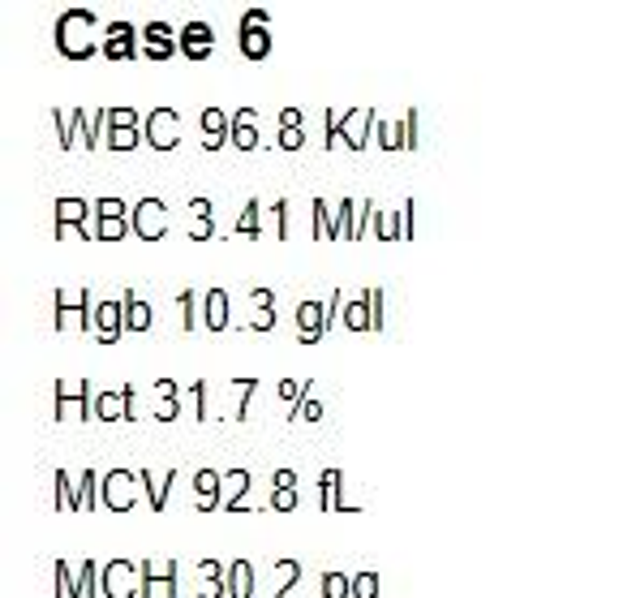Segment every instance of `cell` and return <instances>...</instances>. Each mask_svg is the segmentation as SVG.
Masks as SVG:
<instances>
[{
    "label": "cell",
    "mask_w": 636,
    "mask_h": 598,
    "mask_svg": "<svg viewBox=\"0 0 636 598\" xmlns=\"http://www.w3.org/2000/svg\"><path fill=\"white\" fill-rule=\"evenodd\" d=\"M74 130L82 134V151H95L99 147V134L108 130V108H95V112L74 108Z\"/></svg>",
    "instance_id": "24"
},
{
    "label": "cell",
    "mask_w": 636,
    "mask_h": 598,
    "mask_svg": "<svg viewBox=\"0 0 636 598\" xmlns=\"http://www.w3.org/2000/svg\"><path fill=\"white\" fill-rule=\"evenodd\" d=\"M254 332H276V310H258V315L250 319Z\"/></svg>",
    "instance_id": "62"
},
{
    "label": "cell",
    "mask_w": 636,
    "mask_h": 598,
    "mask_svg": "<svg viewBox=\"0 0 636 598\" xmlns=\"http://www.w3.org/2000/svg\"><path fill=\"white\" fill-rule=\"evenodd\" d=\"M276 512H293L297 508V491H271V500H267Z\"/></svg>",
    "instance_id": "59"
},
{
    "label": "cell",
    "mask_w": 636,
    "mask_h": 598,
    "mask_svg": "<svg viewBox=\"0 0 636 598\" xmlns=\"http://www.w3.org/2000/svg\"><path fill=\"white\" fill-rule=\"evenodd\" d=\"M310 233H314V241H336V207L323 194L310 198Z\"/></svg>",
    "instance_id": "26"
},
{
    "label": "cell",
    "mask_w": 636,
    "mask_h": 598,
    "mask_svg": "<svg viewBox=\"0 0 636 598\" xmlns=\"http://www.w3.org/2000/svg\"><path fill=\"white\" fill-rule=\"evenodd\" d=\"M271 13L267 9H245V18L237 22V48L245 61H267L271 56Z\"/></svg>",
    "instance_id": "3"
},
{
    "label": "cell",
    "mask_w": 636,
    "mask_h": 598,
    "mask_svg": "<svg viewBox=\"0 0 636 598\" xmlns=\"http://www.w3.org/2000/svg\"><path fill=\"white\" fill-rule=\"evenodd\" d=\"M306 392H310V383H297V379H280V388H276L280 405H293V409L306 401Z\"/></svg>",
    "instance_id": "45"
},
{
    "label": "cell",
    "mask_w": 636,
    "mask_h": 598,
    "mask_svg": "<svg viewBox=\"0 0 636 598\" xmlns=\"http://www.w3.org/2000/svg\"><path fill=\"white\" fill-rule=\"evenodd\" d=\"M99 482H104V474H95V469H82V478H78V500H74V512H91V508H104V500H99Z\"/></svg>",
    "instance_id": "30"
},
{
    "label": "cell",
    "mask_w": 636,
    "mask_h": 598,
    "mask_svg": "<svg viewBox=\"0 0 636 598\" xmlns=\"http://www.w3.org/2000/svg\"><path fill=\"white\" fill-rule=\"evenodd\" d=\"M374 121H379V112H374V108H353L349 117H344V147L366 151L370 138H374Z\"/></svg>",
    "instance_id": "18"
},
{
    "label": "cell",
    "mask_w": 636,
    "mask_h": 598,
    "mask_svg": "<svg viewBox=\"0 0 636 598\" xmlns=\"http://www.w3.org/2000/svg\"><path fill=\"white\" fill-rule=\"evenodd\" d=\"M323 598H353V577L340 573V568H327L323 573Z\"/></svg>",
    "instance_id": "39"
},
{
    "label": "cell",
    "mask_w": 636,
    "mask_h": 598,
    "mask_svg": "<svg viewBox=\"0 0 636 598\" xmlns=\"http://www.w3.org/2000/svg\"><path fill=\"white\" fill-rule=\"evenodd\" d=\"M121 336H125V306L121 297H104L95 306V340L99 345H117Z\"/></svg>",
    "instance_id": "14"
},
{
    "label": "cell",
    "mask_w": 636,
    "mask_h": 598,
    "mask_svg": "<svg viewBox=\"0 0 636 598\" xmlns=\"http://www.w3.org/2000/svg\"><path fill=\"white\" fill-rule=\"evenodd\" d=\"M190 216L194 220H215V207H211V198H190Z\"/></svg>",
    "instance_id": "60"
},
{
    "label": "cell",
    "mask_w": 636,
    "mask_h": 598,
    "mask_svg": "<svg viewBox=\"0 0 636 598\" xmlns=\"http://www.w3.org/2000/svg\"><path fill=\"white\" fill-rule=\"evenodd\" d=\"M237 233H245V237L263 233V203H258V198H245V211L237 216Z\"/></svg>",
    "instance_id": "38"
},
{
    "label": "cell",
    "mask_w": 636,
    "mask_h": 598,
    "mask_svg": "<svg viewBox=\"0 0 636 598\" xmlns=\"http://www.w3.org/2000/svg\"><path fill=\"white\" fill-rule=\"evenodd\" d=\"M271 220H276V237L288 241V198L280 194L276 203H271Z\"/></svg>",
    "instance_id": "54"
},
{
    "label": "cell",
    "mask_w": 636,
    "mask_h": 598,
    "mask_svg": "<svg viewBox=\"0 0 636 598\" xmlns=\"http://www.w3.org/2000/svg\"><path fill=\"white\" fill-rule=\"evenodd\" d=\"M52 327L56 332H69V327H82V310L69 306V293L56 289L52 293Z\"/></svg>",
    "instance_id": "31"
},
{
    "label": "cell",
    "mask_w": 636,
    "mask_h": 598,
    "mask_svg": "<svg viewBox=\"0 0 636 598\" xmlns=\"http://www.w3.org/2000/svg\"><path fill=\"white\" fill-rule=\"evenodd\" d=\"M258 594V577L250 560H233L228 564V598H254Z\"/></svg>",
    "instance_id": "27"
},
{
    "label": "cell",
    "mask_w": 636,
    "mask_h": 598,
    "mask_svg": "<svg viewBox=\"0 0 636 598\" xmlns=\"http://www.w3.org/2000/svg\"><path fill=\"white\" fill-rule=\"evenodd\" d=\"M215 237V220H190V241H211Z\"/></svg>",
    "instance_id": "61"
},
{
    "label": "cell",
    "mask_w": 636,
    "mask_h": 598,
    "mask_svg": "<svg viewBox=\"0 0 636 598\" xmlns=\"http://www.w3.org/2000/svg\"><path fill=\"white\" fill-rule=\"evenodd\" d=\"M271 491H297V474H293V469H276V474H271Z\"/></svg>",
    "instance_id": "58"
},
{
    "label": "cell",
    "mask_w": 636,
    "mask_h": 598,
    "mask_svg": "<svg viewBox=\"0 0 636 598\" xmlns=\"http://www.w3.org/2000/svg\"><path fill=\"white\" fill-rule=\"evenodd\" d=\"M164 581H177V560H164V555L142 560V586H164Z\"/></svg>",
    "instance_id": "34"
},
{
    "label": "cell",
    "mask_w": 636,
    "mask_h": 598,
    "mask_svg": "<svg viewBox=\"0 0 636 598\" xmlns=\"http://www.w3.org/2000/svg\"><path fill=\"white\" fill-rule=\"evenodd\" d=\"M340 487H344L340 469H323V478H318V508L323 512H357V504L344 500Z\"/></svg>",
    "instance_id": "21"
},
{
    "label": "cell",
    "mask_w": 636,
    "mask_h": 598,
    "mask_svg": "<svg viewBox=\"0 0 636 598\" xmlns=\"http://www.w3.org/2000/svg\"><path fill=\"white\" fill-rule=\"evenodd\" d=\"M181 418V396H155V422H177Z\"/></svg>",
    "instance_id": "48"
},
{
    "label": "cell",
    "mask_w": 636,
    "mask_h": 598,
    "mask_svg": "<svg viewBox=\"0 0 636 598\" xmlns=\"http://www.w3.org/2000/svg\"><path fill=\"white\" fill-rule=\"evenodd\" d=\"M271 568H276V590H271L267 598H301V594H297V581H301V560H276Z\"/></svg>",
    "instance_id": "29"
},
{
    "label": "cell",
    "mask_w": 636,
    "mask_h": 598,
    "mask_svg": "<svg viewBox=\"0 0 636 598\" xmlns=\"http://www.w3.org/2000/svg\"><path fill=\"white\" fill-rule=\"evenodd\" d=\"M379 594H383V577L374 573V568L353 573V598H379Z\"/></svg>",
    "instance_id": "40"
},
{
    "label": "cell",
    "mask_w": 636,
    "mask_h": 598,
    "mask_svg": "<svg viewBox=\"0 0 636 598\" xmlns=\"http://www.w3.org/2000/svg\"><path fill=\"white\" fill-rule=\"evenodd\" d=\"M202 327H207V332H228V327H233V319H228V293L220 284H211V289L202 293Z\"/></svg>",
    "instance_id": "19"
},
{
    "label": "cell",
    "mask_w": 636,
    "mask_h": 598,
    "mask_svg": "<svg viewBox=\"0 0 636 598\" xmlns=\"http://www.w3.org/2000/svg\"><path fill=\"white\" fill-rule=\"evenodd\" d=\"M52 211H56V241H69L74 233L95 241V203H86V198H56Z\"/></svg>",
    "instance_id": "2"
},
{
    "label": "cell",
    "mask_w": 636,
    "mask_h": 598,
    "mask_svg": "<svg viewBox=\"0 0 636 598\" xmlns=\"http://www.w3.org/2000/svg\"><path fill=\"white\" fill-rule=\"evenodd\" d=\"M344 117H349V112H340V108L323 112V151H336L344 142Z\"/></svg>",
    "instance_id": "36"
},
{
    "label": "cell",
    "mask_w": 636,
    "mask_h": 598,
    "mask_svg": "<svg viewBox=\"0 0 636 598\" xmlns=\"http://www.w3.org/2000/svg\"><path fill=\"white\" fill-rule=\"evenodd\" d=\"M211 383L207 379H198L194 383V414H198V422H211Z\"/></svg>",
    "instance_id": "50"
},
{
    "label": "cell",
    "mask_w": 636,
    "mask_h": 598,
    "mask_svg": "<svg viewBox=\"0 0 636 598\" xmlns=\"http://www.w3.org/2000/svg\"><path fill=\"white\" fill-rule=\"evenodd\" d=\"M254 388H258V379H254V375L233 379V392H237V422H245V409H250V401H254Z\"/></svg>",
    "instance_id": "44"
},
{
    "label": "cell",
    "mask_w": 636,
    "mask_h": 598,
    "mask_svg": "<svg viewBox=\"0 0 636 598\" xmlns=\"http://www.w3.org/2000/svg\"><path fill=\"white\" fill-rule=\"evenodd\" d=\"M138 491H142V482L134 469H108L104 482H99V500H104L108 512H129L138 504Z\"/></svg>",
    "instance_id": "7"
},
{
    "label": "cell",
    "mask_w": 636,
    "mask_h": 598,
    "mask_svg": "<svg viewBox=\"0 0 636 598\" xmlns=\"http://www.w3.org/2000/svg\"><path fill=\"white\" fill-rule=\"evenodd\" d=\"M56 598H78V577L69 573V560H56Z\"/></svg>",
    "instance_id": "46"
},
{
    "label": "cell",
    "mask_w": 636,
    "mask_h": 598,
    "mask_svg": "<svg viewBox=\"0 0 636 598\" xmlns=\"http://www.w3.org/2000/svg\"><path fill=\"white\" fill-rule=\"evenodd\" d=\"M52 392H56V422H69V405L78 409V422H95V388L86 379L78 383L56 379Z\"/></svg>",
    "instance_id": "6"
},
{
    "label": "cell",
    "mask_w": 636,
    "mask_h": 598,
    "mask_svg": "<svg viewBox=\"0 0 636 598\" xmlns=\"http://www.w3.org/2000/svg\"><path fill=\"white\" fill-rule=\"evenodd\" d=\"M250 302H254V310H276V293H271L267 284H254V289H250Z\"/></svg>",
    "instance_id": "56"
},
{
    "label": "cell",
    "mask_w": 636,
    "mask_h": 598,
    "mask_svg": "<svg viewBox=\"0 0 636 598\" xmlns=\"http://www.w3.org/2000/svg\"><path fill=\"white\" fill-rule=\"evenodd\" d=\"M129 229V216H99L95 211V241H121Z\"/></svg>",
    "instance_id": "37"
},
{
    "label": "cell",
    "mask_w": 636,
    "mask_h": 598,
    "mask_svg": "<svg viewBox=\"0 0 636 598\" xmlns=\"http://www.w3.org/2000/svg\"><path fill=\"white\" fill-rule=\"evenodd\" d=\"M233 147L237 151H258L263 134H258V112L254 108H237L233 112Z\"/></svg>",
    "instance_id": "23"
},
{
    "label": "cell",
    "mask_w": 636,
    "mask_h": 598,
    "mask_svg": "<svg viewBox=\"0 0 636 598\" xmlns=\"http://www.w3.org/2000/svg\"><path fill=\"white\" fill-rule=\"evenodd\" d=\"M344 327H349V332H374V315H370L366 293L353 297V302H344Z\"/></svg>",
    "instance_id": "32"
},
{
    "label": "cell",
    "mask_w": 636,
    "mask_h": 598,
    "mask_svg": "<svg viewBox=\"0 0 636 598\" xmlns=\"http://www.w3.org/2000/svg\"><path fill=\"white\" fill-rule=\"evenodd\" d=\"M99 598H142V564L108 560L99 573Z\"/></svg>",
    "instance_id": "4"
},
{
    "label": "cell",
    "mask_w": 636,
    "mask_h": 598,
    "mask_svg": "<svg viewBox=\"0 0 636 598\" xmlns=\"http://www.w3.org/2000/svg\"><path fill=\"white\" fill-rule=\"evenodd\" d=\"M327 332H331L327 302H314V297H306V302L297 306V340H301V345H318Z\"/></svg>",
    "instance_id": "13"
},
{
    "label": "cell",
    "mask_w": 636,
    "mask_h": 598,
    "mask_svg": "<svg viewBox=\"0 0 636 598\" xmlns=\"http://www.w3.org/2000/svg\"><path fill=\"white\" fill-rule=\"evenodd\" d=\"M129 229H134V237H142V241H159L168 233V203L147 194L134 211H129Z\"/></svg>",
    "instance_id": "9"
},
{
    "label": "cell",
    "mask_w": 636,
    "mask_h": 598,
    "mask_svg": "<svg viewBox=\"0 0 636 598\" xmlns=\"http://www.w3.org/2000/svg\"><path fill=\"white\" fill-rule=\"evenodd\" d=\"M138 482H142V491H147L151 512H164V508H168V491L177 487V469H164V474H151V469H142Z\"/></svg>",
    "instance_id": "22"
},
{
    "label": "cell",
    "mask_w": 636,
    "mask_h": 598,
    "mask_svg": "<svg viewBox=\"0 0 636 598\" xmlns=\"http://www.w3.org/2000/svg\"><path fill=\"white\" fill-rule=\"evenodd\" d=\"M142 121L147 117H138V108H108V130H142Z\"/></svg>",
    "instance_id": "43"
},
{
    "label": "cell",
    "mask_w": 636,
    "mask_h": 598,
    "mask_svg": "<svg viewBox=\"0 0 636 598\" xmlns=\"http://www.w3.org/2000/svg\"><path fill=\"white\" fill-rule=\"evenodd\" d=\"M357 220H361V198L344 194L336 203V241H357Z\"/></svg>",
    "instance_id": "28"
},
{
    "label": "cell",
    "mask_w": 636,
    "mask_h": 598,
    "mask_svg": "<svg viewBox=\"0 0 636 598\" xmlns=\"http://www.w3.org/2000/svg\"><path fill=\"white\" fill-rule=\"evenodd\" d=\"M52 121H56V138H61V147L74 151V125H69V117L61 108H52Z\"/></svg>",
    "instance_id": "53"
},
{
    "label": "cell",
    "mask_w": 636,
    "mask_h": 598,
    "mask_svg": "<svg viewBox=\"0 0 636 598\" xmlns=\"http://www.w3.org/2000/svg\"><path fill=\"white\" fill-rule=\"evenodd\" d=\"M99 573H104V564L86 560L78 568V598H99Z\"/></svg>",
    "instance_id": "41"
},
{
    "label": "cell",
    "mask_w": 636,
    "mask_h": 598,
    "mask_svg": "<svg viewBox=\"0 0 636 598\" xmlns=\"http://www.w3.org/2000/svg\"><path fill=\"white\" fill-rule=\"evenodd\" d=\"M142 52V35H138V26L134 22H108L104 26V56L108 61H134V56Z\"/></svg>",
    "instance_id": "10"
},
{
    "label": "cell",
    "mask_w": 636,
    "mask_h": 598,
    "mask_svg": "<svg viewBox=\"0 0 636 598\" xmlns=\"http://www.w3.org/2000/svg\"><path fill=\"white\" fill-rule=\"evenodd\" d=\"M121 306H125V332H151V323H155V310L151 302H142L134 284H125V293H121Z\"/></svg>",
    "instance_id": "20"
},
{
    "label": "cell",
    "mask_w": 636,
    "mask_h": 598,
    "mask_svg": "<svg viewBox=\"0 0 636 598\" xmlns=\"http://www.w3.org/2000/svg\"><path fill=\"white\" fill-rule=\"evenodd\" d=\"M74 478H69V469H56V512H74Z\"/></svg>",
    "instance_id": "42"
},
{
    "label": "cell",
    "mask_w": 636,
    "mask_h": 598,
    "mask_svg": "<svg viewBox=\"0 0 636 598\" xmlns=\"http://www.w3.org/2000/svg\"><path fill=\"white\" fill-rule=\"evenodd\" d=\"M95 422H138V388H104L95 392Z\"/></svg>",
    "instance_id": "8"
},
{
    "label": "cell",
    "mask_w": 636,
    "mask_h": 598,
    "mask_svg": "<svg viewBox=\"0 0 636 598\" xmlns=\"http://www.w3.org/2000/svg\"><path fill=\"white\" fill-rule=\"evenodd\" d=\"M194 594L198 598H228V564L198 560L194 564Z\"/></svg>",
    "instance_id": "15"
},
{
    "label": "cell",
    "mask_w": 636,
    "mask_h": 598,
    "mask_svg": "<svg viewBox=\"0 0 636 598\" xmlns=\"http://www.w3.org/2000/svg\"><path fill=\"white\" fill-rule=\"evenodd\" d=\"M177 52H181V31H172L168 22L142 26V56H147V61H172Z\"/></svg>",
    "instance_id": "11"
},
{
    "label": "cell",
    "mask_w": 636,
    "mask_h": 598,
    "mask_svg": "<svg viewBox=\"0 0 636 598\" xmlns=\"http://www.w3.org/2000/svg\"><path fill=\"white\" fill-rule=\"evenodd\" d=\"M293 418H297V422H318V418H323V401H318V396H314V383H310L306 401L297 405V414H293Z\"/></svg>",
    "instance_id": "49"
},
{
    "label": "cell",
    "mask_w": 636,
    "mask_h": 598,
    "mask_svg": "<svg viewBox=\"0 0 636 598\" xmlns=\"http://www.w3.org/2000/svg\"><path fill=\"white\" fill-rule=\"evenodd\" d=\"M142 130H108V151H134V147H142Z\"/></svg>",
    "instance_id": "47"
},
{
    "label": "cell",
    "mask_w": 636,
    "mask_h": 598,
    "mask_svg": "<svg viewBox=\"0 0 636 598\" xmlns=\"http://www.w3.org/2000/svg\"><path fill=\"white\" fill-rule=\"evenodd\" d=\"M413 216H417V198H404V207H400V241H413L417 237Z\"/></svg>",
    "instance_id": "51"
},
{
    "label": "cell",
    "mask_w": 636,
    "mask_h": 598,
    "mask_svg": "<svg viewBox=\"0 0 636 598\" xmlns=\"http://www.w3.org/2000/svg\"><path fill=\"white\" fill-rule=\"evenodd\" d=\"M52 44L65 61H91L95 52H104V39H99V18L91 9H65L52 26Z\"/></svg>",
    "instance_id": "1"
},
{
    "label": "cell",
    "mask_w": 636,
    "mask_h": 598,
    "mask_svg": "<svg viewBox=\"0 0 636 598\" xmlns=\"http://www.w3.org/2000/svg\"><path fill=\"white\" fill-rule=\"evenodd\" d=\"M276 147L280 151H301V147H306V130H280Z\"/></svg>",
    "instance_id": "55"
},
{
    "label": "cell",
    "mask_w": 636,
    "mask_h": 598,
    "mask_svg": "<svg viewBox=\"0 0 636 598\" xmlns=\"http://www.w3.org/2000/svg\"><path fill=\"white\" fill-rule=\"evenodd\" d=\"M224 474L220 469H198L194 474V508L198 512H215V508H224Z\"/></svg>",
    "instance_id": "17"
},
{
    "label": "cell",
    "mask_w": 636,
    "mask_h": 598,
    "mask_svg": "<svg viewBox=\"0 0 636 598\" xmlns=\"http://www.w3.org/2000/svg\"><path fill=\"white\" fill-rule=\"evenodd\" d=\"M392 151H417V108H409L392 125Z\"/></svg>",
    "instance_id": "33"
},
{
    "label": "cell",
    "mask_w": 636,
    "mask_h": 598,
    "mask_svg": "<svg viewBox=\"0 0 636 598\" xmlns=\"http://www.w3.org/2000/svg\"><path fill=\"white\" fill-rule=\"evenodd\" d=\"M250 469H224V491H228V500H224V512H241V508H250Z\"/></svg>",
    "instance_id": "25"
},
{
    "label": "cell",
    "mask_w": 636,
    "mask_h": 598,
    "mask_svg": "<svg viewBox=\"0 0 636 598\" xmlns=\"http://www.w3.org/2000/svg\"><path fill=\"white\" fill-rule=\"evenodd\" d=\"M202 151H220V147H233V112H220V108H202Z\"/></svg>",
    "instance_id": "12"
},
{
    "label": "cell",
    "mask_w": 636,
    "mask_h": 598,
    "mask_svg": "<svg viewBox=\"0 0 636 598\" xmlns=\"http://www.w3.org/2000/svg\"><path fill=\"white\" fill-rule=\"evenodd\" d=\"M177 306H181V327H185V332L202 327V297H198V289H181Z\"/></svg>",
    "instance_id": "35"
},
{
    "label": "cell",
    "mask_w": 636,
    "mask_h": 598,
    "mask_svg": "<svg viewBox=\"0 0 636 598\" xmlns=\"http://www.w3.org/2000/svg\"><path fill=\"white\" fill-rule=\"evenodd\" d=\"M374 142H379V147H383V151H392V125H387L383 117H379V121H374Z\"/></svg>",
    "instance_id": "63"
},
{
    "label": "cell",
    "mask_w": 636,
    "mask_h": 598,
    "mask_svg": "<svg viewBox=\"0 0 636 598\" xmlns=\"http://www.w3.org/2000/svg\"><path fill=\"white\" fill-rule=\"evenodd\" d=\"M142 138H147L151 151H177L181 147V112L177 108H151L147 121H142Z\"/></svg>",
    "instance_id": "5"
},
{
    "label": "cell",
    "mask_w": 636,
    "mask_h": 598,
    "mask_svg": "<svg viewBox=\"0 0 636 598\" xmlns=\"http://www.w3.org/2000/svg\"><path fill=\"white\" fill-rule=\"evenodd\" d=\"M280 130H306V112H301V108H284L280 112Z\"/></svg>",
    "instance_id": "57"
},
{
    "label": "cell",
    "mask_w": 636,
    "mask_h": 598,
    "mask_svg": "<svg viewBox=\"0 0 636 598\" xmlns=\"http://www.w3.org/2000/svg\"><path fill=\"white\" fill-rule=\"evenodd\" d=\"M374 216H379V207L370 203V198H361V220H357V241H366L374 233Z\"/></svg>",
    "instance_id": "52"
},
{
    "label": "cell",
    "mask_w": 636,
    "mask_h": 598,
    "mask_svg": "<svg viewBox=\"0 0 636 598\" xmlns=\"http://www.w3.org/2000/svg\"><path fill=\"white\" fill-rule=\"evenodd\" d=\"M211 52H215V31H211V22L190 18V22L181 26V56H190V61H207Z\"/></svg>",
    "instance_id": "16"
}]
</instances>
